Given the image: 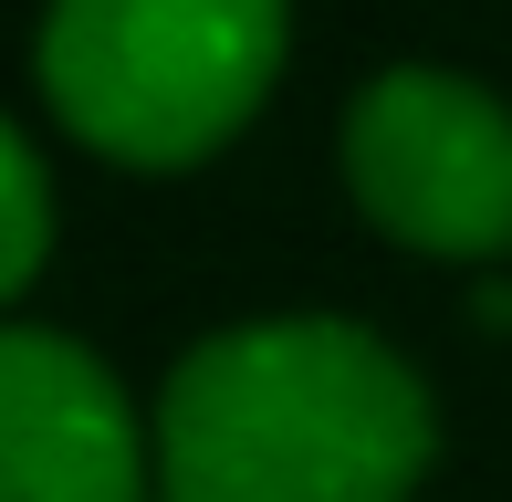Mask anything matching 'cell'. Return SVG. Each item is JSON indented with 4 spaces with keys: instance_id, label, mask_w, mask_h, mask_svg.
<instances>
[{
    "instance_id": "277c9868",
    "label": "cell",
    "mask_w": 512,
    "mask_h": 502,
    "mask_svg": "<svg viewBox=\"0 0 512 502\" xmlns=\"http://www.w3.org/2000/svg\"><path fill=\"white\" fill-rule=\"evenodd\" d=\"M157 429L63 325L0 335V502H147Z\"/></svg>"
},
{
    "instance_id": "7a4b0ae2",
    "label": "cell",
    "mask_w": 512,
    "mask_h": 502,
    "mask_svg": "<svg viewBox=\"0 0 512 502\" xmlns=\"http://www.w3.org/2000/svg\"><path fill=\"white\" fill-rule=\"evenodd\" d=\"M283 42L293 0H53L32 32V84L105 168L178 178L272 105Z\"/></svg>"
},
{
    "instance_id": "3957f363",
    "label": "cell",
    "mask_w": 512,
    "mask_h": 502,
    "mask_svg": "<svg viewBox=\"0 0 512 502\" xmlns=\"http://www.w3.org/2000/svg\"><path fill=\"white\" fill-rule=\"evenodd\" d=\"M345 189L398 251L502 262L512 251V105L450 63H387L345 105Z\"/></svg>"
},
{
    "instance_id": "5b68a950",
    "label": "cell",
    "mask_w": 512,
    "mask_h": 502,
    "mask_svg": "<svg viewBox=\"0 0 512 502\" xmlns=\"http://www.w3.org/2000/svg\"><path fill=\"white\" fill-rule=\"evenodd\" d=\"M0 199H11V251H0V293H32L42 283V262H53V189H42V147L32 136H0Z\"/></svg>"
},
{
    "instance_id": "6da1fadb",
    "label": "cell",
    "mask_w": 512,
    "mask_h": 502,
    "mask_svg": "<svg viewBox=\"0 0 512 502\" xmlns=\"http://www.w3.org/2000/svg\"><path fill=\"white\" fill-rule=\"evenodd\" d=\"M429 450L439 419L418 367L345 314L220 325L157 398L168 502H408Z\"/></svg>"
}]
</instances>
